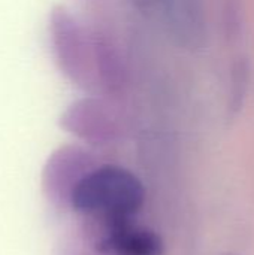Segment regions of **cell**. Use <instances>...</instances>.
Returning <instances> with one entry per match:
<instances>
[{"instance_id": "4", "label": "cell", "mask_w": 254, "mask_h": 255, "mask_svg": "<svg viewBox=\"0 0 254 255\" xmlns=\"http://www.w3.org/2000/svg\"><path fill=\"white\" fill-rule=\"evenodd\" d=\"M109 244L121 255H160L162 242L150 230L130 227L126 220H114Z\"/></svg>"}, {"instance_id": "2", "label": "cell", "mask_w": 254, "mask_h": 255, "mask_svg": "<svg viewBox=\"0 0 254 255\" xmlns=\"http://www.w3.org/2000/svg\"><path fill=\"white\" fill-rule=\"evenodd\" d=\"M159 10L172 37L186 48H201L207 36L202 0H150Z\"/></svg>"}, {"instance_id": "1", "label": "cell", "mask_w": 254, "mask_h": 255, "mask_svg": "<svg viewBox=\"0 0 254 255\" xmlns=\"http://www.w3.org/2000/svg\"><path fill=\"white\" fill-rule=\"evenodd\" d=\"M144 188L130 172L105 166L84 176L73 188L72 203L81 212H99L112 220H126L139 209Z\"/></svg>"}, {"instance_id": "6", "label": "cell", "mask_w": 254, "mask_h": 255, "mask_svg": "<svg viewBox=\"0 0 254 255\" xmlns=\"http://www.w3.org/2000/svg\"><path fill=\"white\" fill-rule=\"evenodd\" d=\"M70 118L79 120L87 128V133L97 136H111L115 128L111 112L96 99H85L76 103L70 112Z\"/></svg>"}, {"instance_id": "8", "label": "cell", "mask_w": 254, "mask_h": 255, "mask_svg": "<svg viewBox=\"0 0 254 255\" xmlns=\"http://www.w3.org/2000/svg\"><path fill=\"white\" fill-rule=\"evenodd\" d=\"M223 25L228 39H237L243 27V9L241 0L223 1Z\"/></svg>"}, {"instance_id": "3", "label": "cell", "mask_w": 254, "mask_h": 255, "mask_svg": "<svg viewBox=\"0 0 254 255\" xmlns=\"http://www.w3.org/2000/svg\"><path fill=\"white\" fill-rule=\"evenodd\" d=\"M57 49L60 60L63 61L66 73L79 82L85 81L88 73L96 72L94 67V49L90 54L76 22L66 13H60L57 18Z\"/></svg>"}, {"instance_id": "5", "label": "cell", "mask_w": 254, "mask_h": 255, "mask_svg": "<svg viewBox=\"0 0 254 255\" xmlns=\"http://www.w3.org/2000/svg\"><path fill=\"white\" fill-rule=\"evenodd\" d=\"M94 67L102 85L111 93H120L126 85V69L117 48L106 39L93 42Z\"/></svg>"}, {"instance_id": "7", "label": "cell", "mask_w": 254, "mask_h": 255, "mask_svg": "<svg viewBox=\"0 0 254 255\" xmlns=\"http://www.w3.org/2000/svg\"><path fill=\"white\" fill-rule=\"evenodd\" d=\"M250 81V64L247 58H238L232 67L231 91H229V111L231 114L240 112L244 105Z\"/></svg>"}]
</instances>
